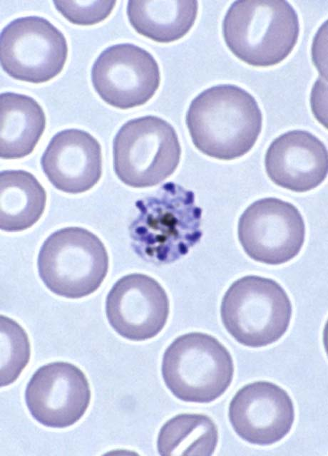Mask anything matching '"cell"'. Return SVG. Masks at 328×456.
<instances>
[{"instance_id": "cell-1", "label": "cell", "mask_w": 328, "mask_h": 456, "mask_svg": "<svg viewBox=\"0 0 328 456\" xmlns=\"http://www.w3.org/2000/svg\"><path fill=\"white\" fill-rule=\"evenodd\" d=\"M186 125L195 147L217 160L247 154L262 130V115L249 92L232 84L213 86L190 103Z\"/></svg>"}, {"instance_id": "cell-2", "label": "cell", "mask_w": 328, "mask_h": 456, "mask_svg": "<svg viewBox=\"0 0 328 456\" xmlns=\"http://www.w3.org/2000/svg\"><path fill=\"white\" fill-rule=\"evenodd\" d=\"M139 213L129 226L131 246L143 260L175 262L187 254L202 237V209L191 190L173 182L135 202Z\"/></svg>"}, {"instance_id": "cell-3", "label": "cell", "mask_w": 328, "mask_h": 456, "mask_svg": "<svg viewBox=\"0 0 328 456\" xmlns=\"http://www.w3.org/2000/svg\"><path fill=\"white\" fill-rule=\"evenodd\" d=\"M224 41L240 60L256 67L284 61L296 46L299 21L285 0H238L227 9L222 24Z\"/></svg>"}, {"instance_id": "cell-4", "label": "cell", "mask_w": 328, "mask_h": 456, "mask_svg": "<svg viewBox=\"0 0 328 456\" xmlns=\"http://www.w3.org/2000/svg\"><path fill=\"white\" fill-rule=\"evenodd\" d=\"M161 372L165 385L177 398L209 403L231 385L234 363L229 351L216 338L190 332L177 337L165 349Z\"/></svg>"}, {"instance_id": "cell-5", "label": "cell", "mask_w": 328, "mask_h": 456, "mask_svg": "<svg viewBox=\"0 0 328 456\" xmlns=\"http://www.w3.org/2000/svg\"><path fill=\"white\" fill-rule=\"evenodd\" d=\"M292 315L291 301L276 281L248 275L235 281L225 293L220 316L227 331L240 344L265 347L287 332Z\"/></svg>"}, {"instance_id": "cell-6", "label": "cell", "mask_w": 328, "mask_h": 456, "mask_svg": "<svg viewBox=\"0 0 328 456\" xmlns=\"http://www.w3.org/2000/svg\"><path fill=\"white\" fill-rule=\"evenodd\" d=\"M108 266L102 241L79 227H64L50 234L37 259L39 275L47 289L73 299L95 292L105 279Z\"/></svg>"}, {"instance_id": "cell-7", "label": "cell", "mask_w": 328, "mask_h": 456, "mask_svg": "<svg viewBox=\"0 0 328 456\" xmlns=\"http://www.w3.org/2000/svg\"><path fill=\"white\" fill-rule=\"evenodd\" d=\"M181 147L175 128L155 115L129 120L113 142L114 172L134 188L155 186L177 169Z\"/></svg>"}, {"instance_id": "cell-8", "label": "cell", "mask_w": 328, "mask_h": 456, "mask_svg": "<svg viewBox=\"0 0 328 456\" xmlns=\"http://www.w3.org/2000/svg\"><path fill=\"white\" fill-rule=\"evenodd\" d=\"M68 52L63 33L41 16L15 19L1 33V66L16 80L36 84L51 81L63 71Z\"/></svg>"}, {"instance_id": "cell-9", "label": "cell", "mask_w": 328, "mask_h": 456, "mask_svg": "<svg viewBox=\"0 0 328 456\" xmlns=\"http://www.w3.org/2000/svg\"><path fill=\"white\" fill-rule=\"evenodd\" d=\"M237 235L252 259L270 265L286 263L300 252L305 224L298 209L275 197L258 200L241 214Z\"/></svg>"}, {"instance_id": "cell-10", "label": "cell", "mask_w": 328, "mask_h": 456, "mask_svg": "<svg viewBox=\"0 0 328 456\" xmlns=\"http://www.w3.org/2000/svg\"><path fill=\"white\" fill-rule=\"evenodd\" d=\"M93 86L107 104L122 110L144 105L160 83L158 63L145 49L130 43L112 45L94 61Z\"/></svg>"}, {"instance_id": "cell-11", "label": "cell", "mask_w": 328, "mask_h": 456, "mask_svg": "<svg viewBox=\"0 0 328 456\" xmlns=\"http://www.w3.org/2000/svg\"><path fill=\"white\" fill-rule=\"evenodd\" d=\"M91 398L85 373L65 361L40 367L25 390L26 404L32 417L52 428H65L77 423L86 413Z\"/></svg>"}, {"instance_id": "cell-12", "label": "cell", "mask_w": 328, "mask_h": 456, "mask_svg": "<svg viewBox=\"0 0 328 456\" xmlns=\"http://www.w3.org/2000/svg\"><path fill=\"white\" fill-rule=\"evenodd\" d=\"M169 313L165 290L155 279L143 274L119 279L106 299L108 323L118 334L130 341L156 336L165 326Z\"/></svg>"}, {"instance_id": "cell-13", "label": "cell", "mask_w": 328, "mask_h": 456, "mask_svg": "<svg viewBox=\"0 0 328 456\" xmlns=\"http://www.w3.org/2000/svg\"><path fill=\"white\" fill-rule=\"evenodd\" d=\"M236 434L253 445H271L282 440L294 421V407L288 393L265 380L248 383L237 391L228 408Z\"/></svg>"}, {"instance_id": "cell-14", "label": "cell", "mask_w": 328, "mask_h": 456, "mask_svg": "<svg viewBox=\"0 0 328 456\" xmlns=\"http://www.w3.org/2000/svg\"><path fill=\"white\" fill-rule=\"evenodd\" d=\"M41 166L57 190L69 194L83 193L101 179V146L86 131L65 129L51 139L41 157Z\"/></svg>"}, {"instance_id": "cell-15", "label": "cell", "mask_w": 328, "mask_h": 456, "mask_svg": "<svg viewBox=\"0 0 328 456\" xmlns=\"http://www.w3.org/2000/svg\"><path fill=\"white\" fill-rule=\"evenodd\" d=\"M270 179L285 189L304 192L325 180L328 152L324 144L311 133L294 130L276 138L265 157Z\"/></svg>"}, {"instance_id": "cell-16", "label": "cell", "mask_w": 328, "mask_h": 456, "mask_svg": "<svg viewBox=\"0 0 328 456\" xmlns=\"http://www.w3.org/2000/svg\"><path fill=\"white\" fill-rule=\"evenodd\" d=\"M0 157L4 160L30 155L46 128V115L32 97L13 92L0 95Z\"/></svg>"}, {"instance_id": "cell-17", "label": "cell", "mask_w": 328, "mask_h": 456, "mask_svg": "<svg viewBox=\"0 0 328 456\" xmlns=\"http://www.w3.org/2000/svg\"><path fill=\"white\" fill-rule=\"evenodd\" d=\"M195 0L128 1L126 14L135 31L155 42L168 43L184 37L198 16Z\"/></svg>"}, {"instance_id": "cell-18", "label": "cell", "mask_w": 328, "mask_h": 456, "mask_svg": "<svg viewBox=\"0 0 328 456\" xmlns=\"http://www.w3.org/2000/svg\"><path fill=\"white\" fill-rule=\"evenodd\" d=\"M47 200L45 189L29 172L4 170L0 174V228L21 232L42 216Z\"/></svg>"}, {"instance_id": "cell-19", "label": "cell", "mask_w": 328, "mask_h": 456, "mask_svg": "<svg viewBox=\"0 0 328 456\" xmlns=\"http://www.w3.org/2000/svg\"><path fill=\"white\" fill-rule=\"evenodd\" d=\"M219 439L217 425L202 413H180L160 428L157 448L160 455H212Z\"/></svg>"}, {"instance_id": "cell-20", "label": "cell", "mask_w": 328, "mask_h": 456, "mask_svg": "<svg viewBox=\"0 0 328 456\" xmlns=\"http://www.w3.org/2000/svg\"><path fill=\"white\" fill-rule=\"evenodd\" d=\"M1 387L15 382L28 365L31 346L25 330L13 319L1 315Z\"/></svg>"}, {"instance_id": "cell-21", "label": "cell", "mask_w": 328, "mask_h": 456, "mask_svg": "<svg viewBox=\"0 0 328 456\" xmlns=\"http://www.w3.org/2000/svg\"><path fill=\"white\" fill-rule=\"evenodd\" d=\"M56 10L69 22L91 26L106 19L112 13L116 1H53Z\"/></svg>"}]
</instances>
